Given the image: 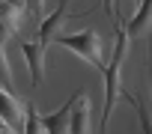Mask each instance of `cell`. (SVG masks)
Instances as JSON below:
<instances>
[{"mask_svg":"<svg viewBox=\"0 0 152 134\" xmlns=\"http://www.w3.org/2000/svg\"><path fill=\"white\" fill-rule=\"evenodd\" d=\"M116 27V48H113V57L110 63L104 66V104H102V122H99V131L96 134H107V122H110V110L122 92V63H125V54H128V36L122 30V21L113 24Z\"/></svg>","mask_w":152,"mask_h":134,"instance_id":"obj_1","label":"cell"},{"mask_svg":"<svg viewBox=\"0 0 152 134\" xmlns=\"http://www.w3.org/2000/svg\"><path fill=\"white\" fill-rule=\"evenodd\" d=\"M54 45L75 51L81 60H87V63L93 66L96 72H104V66H107V60H104V54H102V36H99L96 30H81V33H60V36H54Z\"/></svg>","mask_w":152,"mask_h":134,"instance_id":"obj_2","label":"cell"},{"mask_svg":"<svg viewBox=\"0 0 152 134\" xmlns=\"http://www.w3.org/2000/svg\"><path fill=\"white\" fill-rule=\"evenodd\" d=\"M66 9H69V0H60V6L39 21V42H36V45H39L42 51L54 42V36L63 33V27H66L69 18H81V15H84V12H66Z\"/></svg>","mask_w":152,"mask_h":134,"instance_id":"obj_3","label":"cell"},{"mask_svg":"<svg viewBox=\"0 0 152 134\" xmlns=\"http://www.w3.org/2000/svg\"><path fill=\"white\" fill-rule=\"evenodd\" d=\"M84 92H75L63 107H57L54 113H39V125H42V134H69V119H72V110L78 104Z\"/></svg>","mask_w":152,"mask_h":134,"instance_id":"obj_4","label":"cell"},{"mask_svg":"<svg viewBox=\"0 0 152 134\" xmlns=\"http://www.w3.org/2000/svg\"><path fill=\"white\" fill-rule=\"evenodd\" d=\"M21 54H24V63L30 69V84L33 87L45 84V51L36 42H21Z\"/></svg>","mask_w":152,"mask_h":134,"instance_id":"obj_5","label":"cell"},{"mask_svg":"<svg viewBox=\"0 0 152 134\" xmlns=\"http://www.w3.org/2000/svg\"><path fill=\"white\" fill-rule=\"evenodd\" d=\"M24 104H27V101L15 98L9 90L0 87V119H3L9 128H18V125H21V119H24Z\"/></svg>","mask_w":152,"mask_h":134,"instance_id":"obj_6","label":"cell"},{"mask_svg":"<svg viewBox=\"0 0 152 134\" xmlns=\"http://www.w3.org/2000/svg\"><path fill=\"white\" fill-rule=\"evenodd\" d=\"M149 30H152V0H140L134 18L125 24V36L128 39H137V36H143Z\"/></svg>","mask_w":152,"mask_h":134,"instance_id":"obj_7","label":"cell"},{"mask_svg":"<svg viewBox=\"0 0 152 134\" xmlns=\"http://www.w3.org/2000/svg\"><path fill=\"white\" fill-rule=\"evenodd\" d=\"M69 134H90V101H84V95L78 98L69 119Z\"/></svg>","mask_w":152,"mask_h":134,"instance_id":"obj_8","label":"cell"},{"mask_svg":"<svg viewBox=\"0 0 152 134\" xmlns=\"http://www.w3.org/2000/svg\"><path fill=\"white\" fill-rule=\"evenodd\" d=\"M122 98H128L131 104H134V113H137V119H140V131L143 134H152V116L146 113V107H143V101H140V95H134V92H128L125 87H122V92H119Z\"/></svg>","mask_w":152,"mask_h":134,"instance_id":"obj_9","label":"cell"},{"mask_svg":"<svg viewBox=\"0 0 152 134\" xmlns=\"http://www.w3.org/2000/svg\"><path fill=\"white\" fill-rule=\"evenodd\" d=\"M24 134H42V125H39V110L27 101L24 104Z\"/></svg>","mask_w":152,"mask_h":134,"instance_id":"obj_10","label":"cell"},{"mask_svg":"<svg viewBox=\"0 0 152 134\" xmlns=\"http://www.w3.org/2000/svg\"><path fill=\"white\" fill-rule=\"evenodd\" d=\"M0 87L12 92V72H9V63H6V51H3V39H0Z\"/></svg>","mask_w":152,"mask_h":134,"instance_id":"obj_11","label":"cell"},{"mask_svg":"<svg viewBox=\"0 0 152 134\" xmlns=\"http://www.w3.org/2000/svg\"><path fill=\"white\" fill-rule=\"evenodd\" d=\"M24 6H27V12H30L36 21L45 18V0H24Z\"/></svg>","mask_w":152,"mask_h":134,"instance_id":"obj_12","label":"cell"},{"mask_svg":"<svg viewBox=\"0 0 152 134\" xmlns=\"http://www.w3.org/2000/svg\"><path fill=\"white\" fill-rule=\"evenodd\" d=\"M102 6H104V12L110 15V21H113V24H119V9H116V0H102Z\"/></svg>","mask_w":152,"mask_h":134,"instance_id":"obj_13","label":"cell"},{"mask_svg":"<svg viewBox=\"0 0 152 134\" xmlns=\"http://www.w3.org/2000/svg\"><path fill=\"white\" fill-rule=\"evenodd\" d=\"M149 84H152V42H149Z\"/></svg>","mask_w":152,"mask_h":134,"instance_id":"obj_14","label":"cell"},{"mask_svg":"<svg viewBox=\"0 0 152 134\" xmlns=\"http://www.w3.org/2000/svg\"><path fill=\"white\" fill-rule=\"evenodd\" d=\"M0 131H12V128H9V125H6L3 119H0Z\"/></svg>","mask_w":152,"mask_h":134,"instance_id":"obj_15","label":"cell"},{"mask_svg":"<svg viewBox=\"0 0 152 134\" xmlns=\"http://www.w3.org/2000/svg\"><path fill=\"white\" fill-rule=\"evenodd\" d=\"M134 3H140V0H134Z\"/></svg>","mask_w":152,"mask_h":134,"instance_id":"obj_16","label":"cell"}]
</instances>
